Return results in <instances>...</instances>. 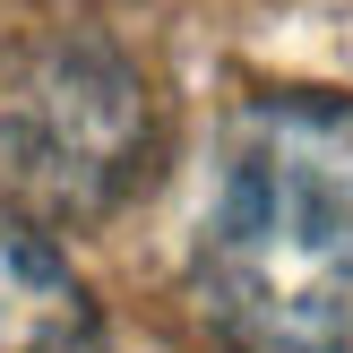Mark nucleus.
I'll use <instances>...</instances> for the list:
<instances>
[{
    "instance_id": "f03ea898",
    "label": "nucleus",
    "mask_w": 353,
    "mask_h": 353,
    "mask_svg": "<svg viewBox=\"0 0 353 353\" xmlns=\"http://www.w3.org/2000/svg\"><path fill=\"white\" fill-rule=\"evenodd\" d=\"M155 164V95L103 34L0 52V181L26 224L112 216Z\"/></svg>"
},
{
    "instance_id": "f257e3e1",
    "label": "nucleus",
    "mask_w": 353,
    "mask_h": 353,
    "mask_svg": "<svg viewBox=\"0 0 353 353\" xmlns=\"http://www.w3.org/2000/svg\"><path fill=\"white\" fill-rule=\"evenodd\" d=\"M190 293L224 353H353V95L276 86L224 121Z\"/></svg>"
},
{
    "instance_id": "7ed1b4c3",
    "label": "nucleus",
    "mask_w": 353,
    "mask_h": 353,
    "mask_svg": "<svg viewBox=\"0 0 353 353\" xmlns=\"http://www.w3.org/2000/svg\"><path fill=\"white\" fill-rule=\"evenodd\" d=\"M0 353H112L95 285L17 207H0Z\"/></svg>"
}]
</instances>
